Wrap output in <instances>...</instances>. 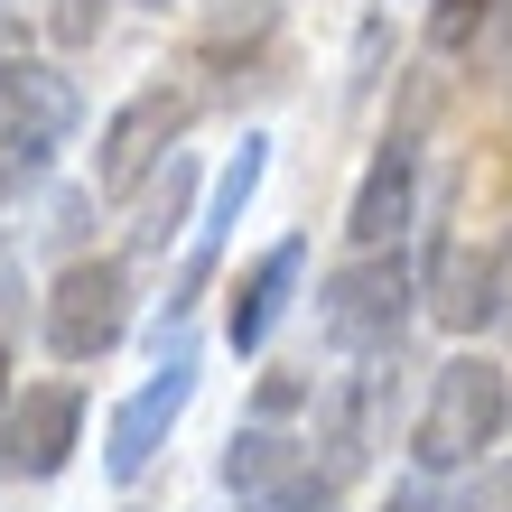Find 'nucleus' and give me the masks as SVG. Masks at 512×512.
Segmentation results:
<instances>
[{"label":"nucleus","mask_w":512,"mask_h":512,"mask_svg":"<svg viewBox=\"0 0 512 512\" xmlns=\"http://www.w3.org/2000/svg\"><path fill=\"white\" fill-rule=\"evenodd\" d=\"M494 317H512V233L494 243Z\"/></svg>","instance_id":"20"},{"label":"nucleus","mask_w":512,"mask_h":512,"mask_svg":"<svg viewBox=\"0 0 512 512\" xmlns=\"http://www.w3.org/2000/svg\"><path fill=\"white\" fill-rule=\"evenodd\" d=\"M503 10V0H429V47L438 56H457V47H475L485 38V19Z\"/></svg>","instance_id":"15"},{"label":"nucleus","mask_w":512,"mask_h":512,"mask_svg":"<svg viewBox=\"0 0 512 512\" xmlns=\"http://www.w3.org/2000/svg\"><path fill=\"white\" fill-rule=\"evenodd\" d=\"M75 438H84V401H75L66 382L0 401V475H19V485H47V475H66Z\"/></svg>","instance_id":"5"},{"label":"nucleus","mask_w":512,"mask_h":512,"mask_svg":"<svg viewBox=\"0 0 512 512\" xmlns=\"http://www.w3.org/2000/svg\"><path fill=\"white\" fill-rule=\"evenodd\" d=\"M503 419H512V391H503V364H485V354H457L438 382H429V410H419V466L447 475V466H475L485 447L503 438Z\"/></svg>","instance_id":"1"},{"label":"nucleus","mask_w":512,"mask_h":512,"mask_svg":"<svg viewBox=\"0 0 512 512\" xmlns=\"http://www.w3.org/2000/svg\"><path fill=\"white\" fill-rule=\"evenodd\" d=\"M187 401H196V345H177L168 364L149 373V382L131 391L122 410H112L103 466H112V475H122V485H131V475H140V466H149V457H159V447H168V429H177V419H187Z\"/></svg>","instance_id":"6"},{"label":"nucleus","mask_w":512,"mask_h":512,"mask_svg":"<svg viewBox=\"0 0 512 512\" xmlns=\"http://www.w3.org/2000/svg\"><path fill=\"white\" fill-rule=\"evenodd\" d=\"M298 270H308V243L289 233V243H270V252L252 261V280L233 289V317H224V336L243 345V354H261V345H270V326L289 317V289H298Z\"/></svg>","instance_id":"9"},{"label":"nucleus","mask_w":512,"mask_h":512,"mask_svg":"<svg viewBox=\"0 0 512 512\" xmlns=\"http://www.w3.org/2000/svg\"><path fill=\"white\" fill-rule=\"evenodd\" d=\"M261 19H270V0H205V28H215V38H233V28L252 38Z\"/></svg>","instance_id":"18"},{"label":"nucleus","mask_w":512,"mask_h":512,"mask_svg":"<svg viewBox=\"0 0 512 512\" xmlns=\"http://www.w3.org/2000/svg\"><path fill=\"white\" fill-rule=\"evenodd\" d=\"M103 19H112V0H47L56 47H94V38H103Z\"/></svg>","instance_id":"16"},{"label":"nucleus","mask_w":512,"mask_h":512,"mask_svg":"<svg viewBox=\"0 0 512 512\" xmlns=\"http://www.w3.org/2000/svg\"><path fill=\"white\" fill-rule=\"evenodd\" d=\"M289 466H298V438H280V429H233V447H224V485H233V494L280 485Z\"/></svg>","instance_id":"12"},{"label":"nucleus","mask_w":512,"mask_h":512,"mask_svg":"<svg viewBox=\"0 0 512 512\" xmlns=\"http://www.w3.org/2000/svg\"><path fill=\"white\" fill-rule=\"evenodd\" d=\"M47 168V140H28V131H0V205H10L28 177Z\"/></svg>","instance_id":"17"},{"label":"nucleus","mask_w":512,"mask_h":512,"mask_svg":"<svg viewBox=\"0 0 512 512\" xmlns=\"http://www.w3.org/2000/svg\"><path fill=\"white\" fill-rule=\"evenodd\" d=\"M410 298H419L410 261L401 252H364V261H345L336 280L317 289V326H326L336 354H391V345H401Z\"/></svg>","instance_id":"2"},{"label":"nucleus","mask_w":512,"mask_h":512,"mask_svg":"<svg viewBox=\"0 0 512 512\" xmlns=\"http://www.w3.org/2000/svg\"><path fill=\"white\" fill-rule=\"evenodd\" d=\"M410 196H419V149H410V140H391L382 159L364 168V187H354L345 233H354L364 252H391V243H401V224H410Z\"/></svg>","instance_id":"8"},{"label":"nucleus","mask_w":512,"mask_h":512,"mask_svg":"<svg viewBox=\"0 0 512 512\" xmlns=\"http://www.w3.org/2000/svg\"><path fill=\"white\" fill-rule=\"evenodd\" d=\"M326 503H336V475L308 466V457H298L280 485H261V494H252V512H326Z\"/></svg>","instance_id":"14"},{"label":"nucleus","mask_w":512,"mask_h":512,"mask_svg":"<svg viewBox=\"0 0 512 512\" xmlns=\"http://www.w3.org/2000/svg\"><path fill=\"white\" fill-rule=\"evenodd\" d=\"M0 401H10V345H0Z\"/></svg>","instance_id":"21"},{"label":"nucleus","mask_w":512,"mask_h":512,"mask_svg":"<svg viewBox=\"0 0 512 512\" xmlns=\"http://www.w3.org/2000/svg\"><path fill=\"white\" fill-rule=\"evenodd\" d=\"M187 122H196V94H187V84H149V94H131V103L103 122L94 187H103V196H140V187H149V168H159L168 149L187 140Z\"/></svg>","instance_id":"3"},{"label":"nucleus","mask_w":512,"mask_h":512,"mask_svg":"<svg viewBox=\"0 0 512 512\" xmlns=\"http://www.w3.org/2000/svg\"><path fill=\"white\" fill-rule=\"evenodd\" d=\"M382 512H466V503H447L438 485H391V503Z\"/></svg>","instance_id":"19"},{"label":"nucleus","mask_w":512,"mask_h":512,"mask_svg":"<svg viewBox=\"0 0 512 512\" xmlns=\"http://www.w3.org/2000/svg\"><path fill=\"white\" fill-rule=\"evenodd\" d=\"M261 168H270V140H243V159L224 168V187H215V205H205V224H196V252H187V270H177V289H168V317H187L196 298H205V280H215V261H224V233L243 224ZM168 317H159V326H168Z\"/></svg>","instance_id":"7"},{"label":"nucleus","mask_w":512,"mask_h":512,"mask_svg":"<svg viewBox=\"0 0 512 512\" xmlns=\"http://www.w3.org/2000/svg\"><path fill=\"white\" fill-rule=\"evenodd\" d=\"M131 326V270L122 261H66V280L47 298V345L66 364H103Z\"/></svg>","instance_id":"4"},{"label":"nucleus","mask_w":512,"mask_h":512,"mask_svg":"<svg viewBox=\"0 0 512 512\" xmlns=\"http://www.w3.org/2000/svg\"><path fill=\"white\" fill-rule=\"evenodd\" d=\"M0 131H28V140H66L75 131V84L56 66H28V56H0Z\"/></svg>","instance_id":"10"},{"label":"nucleus","mask_w":512,"mask_h":512,"mask_svg":"<svg viewBox=\"0 0 512 512\" xmlns=\"http://www.w3.org/2000/svg\"><path fill=\"white\" fill-rule=\"evenodd\" d=\"M429 317L475 336V326H494V252H457L438 243L429 252Z\"/></svg>","instance_id":"11"},{"label":"nucleus","mask_w":512,"mask_h":512,"mask_svg":"<svg viewBox=\"0 0 512 512\" xmlns=\"http://www.w3.org/2000/svg\"><path fill=\"white\" fill-rule=\"evenodd\" d=\"M149 177H159V187H149V205H140V252H168V233L187 224V196H196V168H187V159H177V149H168V159L149 168Z\"/></svg>","instance_id":"13"}]
</instances>
